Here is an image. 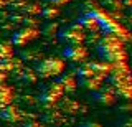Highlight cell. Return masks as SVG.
Masks as SVG:
<instances>
[{"label":"cell","instance_id":"6da1fadb","mask_svg":"<svg viewBox=\"0 0 132 127\" xmlns=\"http://www.w3.org/2000/svg\"><path fill=\"white\" fill-rule=\"evenodd\" d=\"M96 51L99 58L109 64H117V63H126L127 61V53L124 50V43L116 36L104 35L99 40Z\"/></svg>","mask_w":132,"mask_h":127},{"label":"cell","instance_id":"7a4b0ae2","mask_svg":"<svg viewBox=\"0 0 132 127\" xmlns=\"http://www.w3.org/2000/svg\"><path fill=\"white\" fill-rule=\"evenodd\" d=\"M109 83L111 89L114 94H119L124 99H130L132 97V84H130V71L126 63H117L112 64V71L109 73Z\"/></svg>","mask_w":132,"mask_h":127},{"label":"cell","instance_id":"3957f363","mask_svg":"<svg viewBox=\"0 0 132 127\" xmlns=\"http://www.w3.org/2000/svg\"><path fill=\"white\" fill-rule=\"evenodd\" d=\"M66 64L61 58H45L36 63L35 66V73L38 78H43V79H48V78H55V76H60L61 73L64 71Z\"/></svg>","mask_w":132,"mask_h":127},{"label":"cell","instance_id":"277c9868","mask_svg":"<svg viewBox=\"0 0 132 127\" xmlns=\"http://www.w3.org/2000/svg\"><path fill=\"white\" fill-rule=\"evenodd\" d=\"M97 25H99V30L102 31V35L116 36V38H119L122 43H124V41H129V40H130V33H129V31H127L116 18L111 17L109 13H106L104 17L99 20Z\"/></svg>","mask_w":132,"mask_h":127},{"label":"cell","instance_id":"5b68a950","mask_svg":"<svg viewBox=\"0 0 132 127\" xmlns=\"http://www.w3.org/2000/svg\"><path fill=\"white\" fill-rule=\"evenodd\" d=\"M58 38H60V41H63L66 45H81L86 40V33L78 23H74V25H68L61 28L58 31Z\"/></svg>","mask_w":132,"mask_h":127},{"label":"cell","instance_id":"8992f818","mask_svg":"<svg viewBox=\"0 0 132 127\" xmlns=\"http://www.w3.org/2000/svg\"><path fill=\"white\" fill-rule=\"evenodd\" d=\"M38 35H40L38 28H35V27H25V28L16 30L15 33L12 35L10 43L13 45V46H25V45H28L30 41H33Z\"/></svg>","mask_w":132,"mask_h":127},{"label":"cell","instance_id":"52a82bcc","mask_svg":"<svg viewBox=\"0 0 132 127\" xmlns=\"http://www.w3.org/2000/svg\"><path fill=\"white\" fill-rule=\"evenodd\" d=\"M63 91H61V88L58 86L55 81H53L51 84H48L46 88L41 91L40 94V102L43 106H46V107H53V106L56 104L58 101L61 99V96H63Z\"/></svg>","mask_w":132,"mask_h":127},{"label":"cell","instance_id":"ba28073f","mask_svg":"<svg viewBox=\"0 0 132 127\" xmlns=\"http://www.w3.org/2000/svg\"><path fill=\"white\" fill-rule=\"evenodd\" d=\"M63 56L68 61H73V63H81L88 58V50L86 46L81 45H66L63 50Z\"/></svg>","mask_w":132,"mask_h":127},{"label":"cell","instance_id":"9c48e42d","mask_svg":"<svg viewBox=\"0 0 132 127\" xmlns=\"http://www.w3.org/2000/svg\"><path fill=\"white\" fill-rule=\"evenodd\" d=\"M0 121L10 122V124H16L22 121V112L20 109L13 104H7L3 107H0Z\"/></svg>","mask_w":132,"mask_h":127},{"label":"cell","instance_id":"30bf717a","mask_svg":"<svg viewBox=\"0 0 132 127\" xmlns=\"http://www.w3.org/2000/svg\"><path fill=\"white\" fill-rule=\"evenodd\" d=\"M93 99L97 102L99 106H112L116 102V94L112 92V89H96L93 92Z\"/></svg>","mask_w":132,"mask_h":127},{"label":"cell","instance_id":"8fae6325","mask_svg":"<svg viewBox=\"0 0 132 127\" xmlns=\"http://www.w3.org/2000/svg\"><path fill=\"white\" fill-rule=\"evenodd\" d=\"M88 68H89V73L96 78H104L109 76V73L112 71V64L109 63H104V61H99V63H88Z\"/></svg>","mask_w":132,"mask_h":127},{"label":"cell","instance_id":"7c38bea8","mask_svg":"<svg viewBox=\"0 0 132 127\" xmlns=\"http://www.w3.org/2000/svg\"><path fill=\"white\" fill-rule=\"evenodd\" d=\"M78 84H79L82 89H88V91H96V89L101 88L102 79H101V78L93 76V74H89V76L78 78Z\"/></svg>","mask_w":132,"mask_h":127},{"label":"cell","instance_id":"4fadbf2b","mask_svg":"<svg viewBox=\"0 0 132 127\" xmlns=\"http://www.w3.org/2000/svg\"><path fill=\"white\" fill-rule=\"evenodd\" d=\"M55 83L61 88L63 92H73L74 89H76V86H78V81L69 74H63V76L60 74V78H58Z\"/></svg>","mask_w":132,"mask_h":127},{"label":"cell","instance_id":"5bb4252c","mask_svg":"<svg viewBox=\"0 0 132 127\" xmlns=\"http://www.w3.org/2000/svg\"><path fill=\"white\" fill-rule=\"evenodd\" d=\"M78 25H79L82 30H89V31H97L99 30L97 22L91 17L89 13H81L79 18H78Z\"/></svg>","mask_w":132,"mask_h":127},{"label":"cell","instance_id":"9a60e30c","mask_svg":"<svg viewBox=\"0 0 132 127\" xmlns=\"http://www.w3.org/2000/svg\"><path fill=\"white\" fill-rule=\"evenodd\" d=\"M22 68V61L10 56V58H3L0 60V71L3 73H10V71H18Z\"/></svg>","mask_w":132,"mask_h":127},{"label":"cell","instance_id":"2e32d148","mask_svg":"<svg viewBox=\"0 0 132 127\" xmlns=\"http://www.w3.org/2000/svg\"><path fill=\"white\" fill-rule=\"evenodd\" d=\"M12 101H13V88L2 83L0 84V107H3L7 104H12Z\"/></svg>","mask_w":132,"mask_h":127},{"label":"cell","instance_id":"e0dca14e","mask_svg":"<svg viewBox=\"0 0 132 127\" xmlns=\"http://www.w3.org/2000/svg\"><path fill=\"white\" fill-rule=\"evenodd\" d=\"M13 56V45L10 41H0V60Z\"/></svg>","mask_w":132,"mask_h":127},{"label":"cell","instance_id":"ac0fdd59","mask_svg":"<svg viewBox=\"0 0 132 127\" xmlns=\"http://www.w3.org/2000/svg\"><path fill=\"white\" fill-rule=\"evenodd\" d=\"M40 15L43 18H46V20H53V18H56L58 15H60V10H58L56 7H45V9H41Z\"/></svg>","mask_w":132,"mask_h":127},{"label":"cell","instance_id":"d6986e66","mask_svg":"<svg viewBox=\"0 0 132 127\" xmlns=\"http://www.w3.org/2000/svg\"><path fill=\"white\" fill-rule=\"evenodd\" d=\"M22 76H23V81H27V83H35L36 78H38L35 69H22Z\"/></svg>","mask_w":132,"mask_h":127},{"label":"cell","instance_id":"ffe728a7","mask_svg":"<svg viewBox=\"0 0 132 127\" xmlns=\"http://www.w3.org/2000/svg\"><path fill=\"white\" fill-rule=\"evenodd\" d=\"M25 12H27L28 15H36V13L41 12V7L38 3H27V5H25Z\"/></svg>","mask_w":132,"mask_h":127},{"label":"cell","instance_id":"44dd1931","mask_svg":"<svg viewBox=\"0 0 132 127\" xmlns=\"http://www.w3.org/2000/svg\"><path fill=\"white\" fill-rule=\"evenodd\" d=\"M48 3H51V5H55V7H60V5H64V3H68L69 0H46Z\"/></svg>","mask_w":132,"mask_h":127},{"label":"cell","instance_id":"7402d4cb","mask_svg":"<svg viewBox=\"0 0 132 127\" xmlns=\"http://www.w3.org/2000/svg\"><path fill=\"white\" fill-rule=\"evenodd\" d=\"M23 127H45V125L40 124L38 121H28L27 124H23Z\"/></svg>","mask_w":132,"mask_h":127},{"label":"cell","instance_id":"603a6c76","mask_svg":"<svg viewBox=\"0 0 132 127\" xmlns=\"http://www.w3.org/2000/svg\"><path fill=\"white\" fill-rule=\"evenodd\" d=\"M117 127H130V119L129 117H124V121L119 122Z\"/></svg>","mask_w":132,"mask_h":127},{"label":"cell","instance_id":"cb8c5ba5","mask_svg":"<svg viewBox=\"0 0 132 127\" xmlns=\"http://www.w3.org/2000/svg\"><path fill=\"white\" fill-rule=\"evenodd\" d=\"M81 127H102L99 122H93V121H89V122H84V124H81Z\"/></svg>","mask_w":132,"mask_h":127},{"label":"cell","instance_id":"d4e9b609","mask_svg":"<svg viewBox=\"0 0 132 127\" xmlns=\"http://www.w3.org/2000/svg\"><path fill=\"white\" fill-rule=\"evenodd\" d=\"M5 81H7V73L0 71V84H2V83H5Z\"/></svg>","mask_w":132,"mask_h":127},{"label":"cell","instance_id":"484cf974","mask_svg":"<svg viewBox=\"0 0 132 127\" xmlns=\"http://www.w3.org/2000/svg\"><path fill=\"white\" fill-rule=\"evenodd\" d=\"M5 3H7V0H0V7H3Z\"/></svg>","mask_w":132,"mask_h":127},{"label":"cell","instance_id":"4316f807","mask_svg":"<svg viewBox=\"0 0 132 127\" xmlns=\"http://www.w3.org/2000/svg\"><path fill=\"white\" fill-rule=\"evenodd\" d=\"M91 2H97V0H91Z\"/></svg>","mask_w":132,"mask_h":127}]
</instances>
